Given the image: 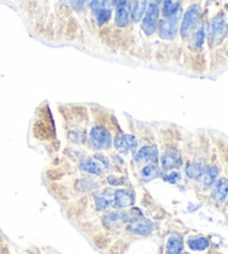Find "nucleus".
<instances>
[{
  "instance_id": "nucleus-3",
  "label": "nucleus",
  "mask_w": 228,
  "mask_h": 254,
  "mask_svg": "<svg viewBox=\"0 0 228 254\" xmlns=\"http://www.w3.org/2000/svg\"><path fill=\"white\" fill-rule=\"evenodd\" d=\"M200 18V11L197 6H191L188 10L186 11L184 16V20L180 27V35L182 37H187L189 36L193 30L196 28Z\"/></svg>"
},
{
  "instance_id": "nucleus-4",
  "label": "nucleus",
  "mask_w": 228,
  "mask_h": 254,
  "mask_svg": "<svg viewBox=\"0 0 228 254\" xmlns=\"http://www.w3.org/2000/svg\"><path fill=\"white\" fill-rule=\"evenodd\" d=\"M135 203V193L128 189H117L114 192L113 207L115 210H122L133 206Z\"/></svg>"
},
{
  "instance_id": "nucleus-11",
  "label": "nucleus",
  "mask_w": 228,
  "mask_h": 254,
  "mask_svg": "<svg viewBox=\"0 0 228 254\" xmlns=\"http://www.w3.org/2000/svg\"><path fill=\"white\" fill-rule=\"evenodd\" d=\"M185 241L182 235L178 232L171 233L165 244V254H180L184 251Z\"/></svg>"
},
{
  "instance_id": "nucleus-26",
  "label": "nucleus",
  "mask_w": 228,
  "mask_h": 254,
  "mask_svg": "<svg viewBox=\"0 0 228 254\" xmlns=\"http://www.w3.org/2000/svg\"><path fill=\"white\" fill-rule=\"evenodd\" d=\"M60 2L62 4H65V6H71V4L77 2V0H60Z\"/></svg>"
},
{
  "instance_id": "nucleus-6",
  "label": "nucleus",
  "mask_w": 228,
  "mask_h": 254,
  "mask_svg": "<svg viewBox=\"0 0 228 254\" xmlns=\"http://www.w3.org/2000/svg\"><path fill=\"white\" fill-rule=\"evenodd\" d=\"M228 34V25L223 16H217L214 18L209 27V35L213 43L220 44Z\"/></svg>"
},
{
  "instance_id": "nucleus-7",
  "label": "nucleus",
  "mask_w": 228,
  "mask_h": 254,
  "mask_svg": "<svg viewBox=\"0 0 228 254\" xmlns=\"http://www.w3.org/2000/svg\"><path fill=\"white\" fill-rule=\"evenodd\" d=\"M159 16L158 6L155 2L149 3L143 21V30L146 35H153L157 29V22Z\"/></svg>"
},
{
  "instance_id": "nucleus-29",
  "label": "nucleus",
  "mask_w": 228,
  "mask_h": 254,
  "mask_svg": "<svg viewBox=\"0 0 228 254\" xmlns=\"http://www.w3.org/2000/svg\"><path fill=\"white\" fill-rule=\"evenodd\" d=\"M226 9H227V11H228V3L226 4Z\"/></svg>"
},
{
  "instance_id": "nucleus-14",
  "label": "nucleus",
  "mask_w": 228,
  "mask_h": 254,
  "mask_svg": "<svg viewBox=\"0 0 228 254\" xmlns=\"http://www.w3.org/2000/svg\"><path fill=\"white\" fill-rule=\"evenodd\" d=\"M186 244L191 251L203 252L209 248V241L207 238L202 235H195V237H188L186 240Z\"/></svg>"
},
{
  "instance_id": "nucleus-9",
  "label": "nucleus",
  "mask_w": 228,
  "mask_h": 254,
  "mask_svg": "<svg viewBox=\"0 0 228 254\" xmlns=\"http://www.w3.org/2000/svg\"><path fill=\"white\" fill-rule=\"evenodd\" d=\"M131 16V4L129 0H120L117 4L115 22L118 27H126L129 24Z\"/></svg>"
},
{
  "instance_id": "nucleus-20",
  "label": "nucleus",
  "mask_w": 228,
  "mask_h": 254,
  "mask_svg": "<svg viewBox=\"0 0 228 254\" xmlns=\"http://www.w3.org/2000/svg\"><path fill=\"white\" fill-rule=\"evenodd\" d=\"M163 180L165 181V182H167V183L176 184V183H178L179 181L181 180V174H180V172H178V171L171 172V173L163 175Z\"/></svg>"
},
{
  "instance_id": "nucleus-24",
  "label": "nucleus",
  "mask_w": 228,
  "mask_h": 254,
  "mask_svg": "<svg viewBox=\"0 0 228 254\" xmlns=\"http://www.w3.org/2000/svg\"><path fill=\"white\" fill-rule=\"evenodd\" d=\"M90 7L94 11H97L99 8H102V6H100V0H93L90 3Z\"/></svg>"
},
{
  "instance_id": "nucleus-28",
  "label": "nucleus",
  "mask_w": 228,
  "mask_h": 254,
  "mask_svg": "<svg viewBox=\"0 0 228 254\" xmlns=\"http://www.w3.org/2000/svg\"><path fill=\"white\" fill-rule=\"evenodd\" d=\"M180 254H190V253H188V252H185V251H182Z\"/></svg>"
},
{
  "instance_id": "nucleus-16",
  "label": "nucleus",
  "mask_w": 228,
  "mask_h": 254,
  "mask_svg": "<svg viewBox=\"0 0 228 254\" xmlns=\"http://www.w3.org/2000/svg\"><path fill=\"white\" fill-rule=\"evenodd\" d=\"M158 176V166L157 164H145L140 170V179L145 182L152 181Z\"/></svg>"
},
{
  "instance_id": "nucleus-15",
  "label": "nucleus",
  "mask_w": 228,
  "mask_h": 254,
  "mask_svg": "<svg viewBox=\"0 0 228 254\" xmlns=\"http://www.w3.org/2000/svg\"><path fill=\"white\" fill-rule=\"evenodd\" d=\"M204 167L205 164L202 160L190 161L187 163L185 166V174L188 179L197 181L199 179V176L203 173Z\"/></svg>"
},
{
  "instance_id": "nucleus-23",
  "label": "nucleus",
  "mask_w": 228,
  "mask_h": 254,
  "mask_svg": "<svg viewBox=\"0 0 228 254\" xmlns=\"http://www.w3.org/2000/svg\"><path fill=\"white\" fill-rule=\"evenodd\" d=\"M95 158L96 160H98V161H100L103 163V165L105 166V169H111V162H109V160L108 158L106 157V156H104L103 154H100V153H97V154H95Z\"/></svg>"
},
{
  "instance_id": "nucleus-1",
  "label": "nucleus",
  "mask_w": 228,
  "mask_h": 254,
  "mask_svg": "<svg viewBox=\"0 0 228 254\" xmlns=\"http://www.w3.org/2000/svg\"><path fill=\"white\" fill-rule=\"evenodd\" d=\"M180 8L177 6L174 10L171 13L166 15L165 19H164L161 25H159V35L164 39H172L177 34V29H178V21L180 16Z\"/></svg>"
},
{
  "instance_id": "nucleus-10",
  "label": "nucleus",
  "mask_w": 228,
  "mask_h": 254,
  "mask_svg": "<svg viewBox=\"0 0 228 254\" xmlns=\"http://www.w3.org/2000/svg\"><path fill=\"white\" fill-rule=\"evenodd\" d=\"M220 175V169L215 165H205L202 175L197 180L204 189H209L215 184Z\"/></svg>"
},
{
  "instance_id": "nucleus-13",
  "label": "nucleus",
  "mask_w": 228,
  "mask_h": 254,
  "mask_svg": "<svg viewBox=\"0 0 228 254\" xmlns=\"http://www.w3.org/2000/svg\"><path fill=\"white\" fill-rule=\"evenodd\" d=\"M79 169L84 173L93 176H102L104 173V169L97 161L91 157H85L79 162Z\"/></svg>"
},
{
  "instance_id": "nucleus-25",
  "label": "nucleus",
  "mask_w": 228,
  "mask_h": 254,
  "mask_svg": "<svg viewBox=\"0 0 228 254\" xmlns=\"http://www.w3.org/2000/svg\"><path fill=\"white\" fill-rule=\"evenodd\" d=\"M118 2V0H104V7L109 9L113 7L114 4H116Z\"/></svg>"
},
{
  "instance_id": "nucleus-5",
  "label": "nucleus",
  "mask_w": 228,
  "mask_h": 254,
  "mask_svg": "<svg viewBox=\"0 0 228 254\" xmlns=\"http://www.w3.org/2000/svg\"><path fill=\"white\" fill-rule=\"evenodd\" d=\"M134 160L137 164H157L158 148L156 145H146L136 152Z\"/></svg>"
},
{
  "instance_id": "nucleus-22",
  "label": "nucleus",
  "mask_w": 228,
  "mask_h": 254,
  "mask_svg": "<svg viewBox=\"0 0 228 254\" xmlns=\"http://www.w3.org/2000/svg\"><path fill=\"white\" fill-rule=\"evenodd\" d=\"M205 40V31L203 28H200L195 35V44L197 47H202Z\"/></svg>"
},
{
  "instance_id": "nucleus-21",
  "label": "nucleus",
  "mask_w": 228,
  "mask_h": 254,
  "mask_svg": "<svg viewBox=\"0 0 228 254\" xmlns=\"http://www.w3.org/2000/svg\"><path fill=\"white\" fill-rule=\"evenodd\" d=\"M125 138H126V143L129 151L135 152L137 147H138V139L136 138V136L131 134H125Z\"/></svg>"
},
{
  "instance_id": "nucleus-8",
  "label": "nucleus",
  "mask_w": 228,
  "mask_h": 254,
  "mask_svg": "<svg viewBox=\"0 0 228 254\" xmlns=\"http://www.w3.org/2000/svg\"><path fill=\"white\" fill-rule=\"evenodd\" d=\"M182 164L181 154L177 149H168L161 157V166L163 171H172L178 169Z\"/></svg>"
},
{
  "instance_id": "nucleus-18",
  "label": "nucleus",
  "mask_w": 228,
  "mask_h": 254,
  "mask_svg": "<svg viewBox=\"0 0 228 254\" xmlns=\"http://www.w3.org/2000/svg\"><path fill=\"white\" fill-rule=\"evenodd\" d=\"M114 145H115L116 151H118L120 154H126L129 151L128 146H127V143H126L125 134H122V133H118L115 136V138H114Z\"/></svg>"
},
{
  "instance_id": "nucleus-12",
  "label": "nucleus",
  "mask_w": 228,
  "mask_h": 254,
  "mask_svg": "<svg viewBox=\"0 0 228 254\" xmlns=\"http://www.w3.org/2000/svg\"><path fill=\"white\" fill-rule=\"evenodd\" d=\"M212 197L216 203H223L228 196V179H218L215 184L213 185Z\"/></svg>"
},
{
  "instance_id": "nucleus-19",
  "label": "nucleus",
  "mask_w": 228,
  "mask_h": 254,
  "mask_svg": "<svg viewBox=\"0 0 228 254\" xmlns=\"http://www.w3.org/2000/svg\"><path fill=\"white\" fill-rule=\"evenodd\" d=\"M109 17H111V10L107 8L102 7L96 11V19H97L99 26H103L104 24H106L109 19Z\"/></svg>"
},
{
  "instance_id": "nucleus-27",
  "label": "nucleus",
  "mask_w": 228,
  "mask_h": 254,
  "mask_svg": "<svg viewBox=\"0 0 228 254\" xmlns=\"http://www.w3.org/2000/svg\"><path fill=\"white\" fill-rule=\"evenodd\" d=\"M87 2V0H77V2H76V4H77V7H83L84 4Z\"/></svg>"
},
{
  "instance_id": "nucleus-17",
  "label": "nucleus",
  "mask_w": 228,
  "mask_h": 254,
  "mask_svg": "<svg viewBox=\"0 0 228 254\" xmlns=\"http://www.w3.org/2000/svg\"><path fill=\"white\" fill-rule=\"evenodd\" d=\"M146 8H147V0H136L133 11H131V19L139 21L140 18L144 16Z\"/></svg>"
},
{
  "instance_id": "nucleus-2",
  "label": "nucleus",
  "mask_w": 228,
  "mask_h": 254,
  "mask_svg": "<svg viewBox=\"0 0 228 254\" xmlns=\"http://www.w3.org/2000/svg\"><path fill=\"white\" fill-rule=\"evenodd\" d=\"M89 140L96 149H108L112 146L111 131L103 125H95L89 133Z\"/></svg>"
}]
</instances>
